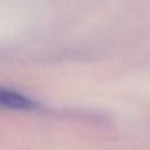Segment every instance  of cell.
Wrapping results in <instances>:
<instances>
[{"label": "cell", "mask_w": 150, "mask_h": 150, "mask_svg": "<svg viewBox=\"0 0 150 150\" xmlns=\"http://www.w3.org/2000/svg\"><path fill=\"white\" fill-rule=\"evenodd\" d=\"M38 107L39 104L30 97L19 91L0 87V109L28 111V110H34Z\"/></svg>", "instance_id": "cell-1"}]
</instances>
